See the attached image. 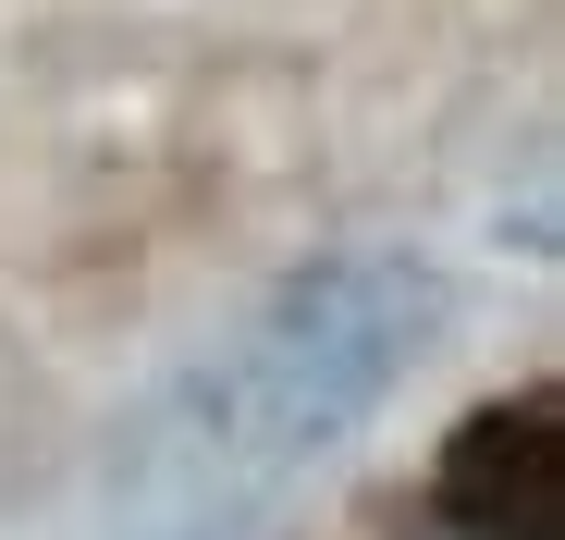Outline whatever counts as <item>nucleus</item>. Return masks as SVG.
Wrapping results in <instances>:
<instances>
[{"mask_svg": "<svg viewBox=\"0 0 565 540\" xmlns=\"http://www.w3.org/2000/svg\"><path fill=\"white\" fill-rule=\"evenodd\" d=\"M418 320H430V283L406 258H332L308 283H282L210 369L184 381L172 442L210 455V467H246V479L308 467V455H332V430H356L394 393Z\"/></svg>", "mask_w": 565, "mask_h": 540, "instance_id": "f257e3e1", "label": "nucleus"}]
</instances>
